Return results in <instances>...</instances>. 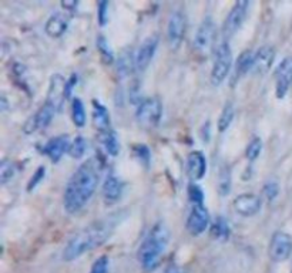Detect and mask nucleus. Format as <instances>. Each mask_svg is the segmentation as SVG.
I'll use <instances>...</instances> for the list:
<instances>
[{
    "instance_id": "nucleus-1",
    "label": "nucleus",
    "mask_w": 292,
    "mask_h": 273,
    "mask_svg": "<svg viewBox=\"0 0 292 273\" xmlns=\"http://www.w3.org/2000/svg\"><path fill=\"white\" fill-rule=\"evenodd\" d=\"M100 174L94 159H87L71 175L64 190V209L76 214L89 202L99 186Z\"/></svg>"
},
{
    "instance_id": "nucleus-2",
    "label": "nucleus",
    "mask_w": 292,
    "mask_h": 273,
    "mask_svg": "<svg viewBox=\"0 0 292 273\" xmlns=\"http://www.w3.org/2000/svg\"><path fill=\"white\" fill-rule=\"evenodd\" d=\"M113 229V225L104 222H95L90 226H86L82 230H79L76 235L67 242L66 248L63 250V259L71 262L80 258L82 255L87 254L91 249L97 248L106 241Z\"/></svg>"
},
{
    "instance_id": "nucleus-3",
    "label": "nucleus",
    "mask_w": 292,
    "mask_h": 273,
    "mask_svg": "<svg viewBox=\"0 0 292 273\" xmlns=\"http://www.w3.org/2000/svg\"><path fill=\"white\" fill-rule=\"evenodd\" d=\"M168 239H170V232L164 223H155L150 229L148 235L141 242L139 252H137V259L146 272H152L159 266L160 259L167 248Z\"/></svg>"
},
{
    "instance_id": "nucleus-4",
    "label": "nucleus",
    "mask_w": 292,
    "mask_h": 273,
    "mask_svg": "<svg viewBox=\"0 0 292 273\" xmlns=\"http://www.w3.org/2000/svg\"><path fill=\"white\" fill-rule=\"evenodd\" d=\"M231 66H232V51L229 49L228 41L224 40L216 50V58L211 70V83L214 86H220L228 76Z\"/></svg>"
},
{
    "instance_id": "nucleus-5",
    "label": "nucleus",
    "mask_w": 292,
    "mask_h": 273,
    "mask_svg": "<svg viewBox=\"0 0 292 273\" xmlns=\"http://www.w3.org/2000/svg\"><path fill=\"white\" fill-rule=\"evenodd\" d=\"M161 114H163L161 101L155 97H148L139 104L135 111V118L144 128H151L159 124Z\"/></svg>"
},
{
    "instance_id": "nucleus-6",
    "label": "nucleus",
    "mask_w": 292,
    "mask_h": 273,
    "mask_svg": "<svg viewBox=\"0 0 292 273\" xmlns=\"http://www.w3.org/2000/svg\"><path fill=\"white\" fill-rule=\"evenodd\" d=\"M56 111H57V108L54 107L53 104L45 101V104L38 108L32 117L27 118L25 125H23V133L26 135H32V134H34L38 130L47 127L51 122V120H53Z\"/></svg>"
},
{
    "instance_id": "nucleus-7",
    "label": "nucleus",
    "mask_w": 292,
    "mask_h": 273,
    "mask_svg": "<svg viewBox=\"0 0 292 273\" xmlns=\"http://www.w3.org/2000/svg\"><path fill=\"white\" fill-rule=\"evenodd\" d=\"M248 6H249L248 2L241 0V2H237L234 6L231 7V10L224 20V25H222V34L225 37H231L238 32V29L241 27L245 20Z\"/></svg>"
},
{
    "instance_id": "nucleus-8",
    "label": "nucleus",
    "mask_w": 292,
    "mask_h": 273,
    "mask_svg": "<svg viewBox=\"0 0 292 273\" xmlns=\"http://www.w3.org/2000/svg\"><path fill=\"white\" fill-rule=\"evenodd\" d=\"M214 37H216V25H214L212 17L207 16L203 20V23L200 25V27H198L197 33H196L194 49L201 54H207L212 47Z\"/></svg>"
},
{
    "instance_id": "nucleus-9",
    "label": "nucleus",
    "mask_w": 292,
    "mask_h": 273,
    "mask_svg": "<svg viewBox=\"0 0 292 273\" xmlns=\"http://www.w3.org/2000/svg\"><path fill=\"white\" fill-rule=\"evenodd\" d=\"M185 29H187V19L183 12H174L168 19L167 26V37L171 49H178L183 43L185 36Z\"/></svg>"
},
{
    "instance_id": "nucleus-10",
    "label": "nucleus",
    "mask_w": 292,
    "mask_h": 273,
    "mask_svg": "<svg viewBox=\"0 0 292 273\" xmlns=\"http://www.w3.org/2000/svg\"><path fill=\"white\" fill-rule=\"evenodd\" d=\"M210 225V214L204 203H194L187 219V229L192 236L201 235Z\"/></svg>"
},
{
    "instance_id": "nucleus-11",
    "label": "nucleus",
    "mask_w": 292,
    "mask_h": 273,
    "mask_svg": "<svg viewBox=\"0 0 292 273\" xmlns=\"http://www.w3.org/2000/svg\"><path fill=\"white\" fill-rule=\"evenodd\" d=\"M292 252V238L285 232H275L269 245V256L274 262L288 259Z\"/></svg>"
},
{
    "instance_id": "nucleus-12",
    "label": "nucleus",
    "mask_w": 292,
    "mask_h": 273,
    "mask_svg": "<svg viewBox=\"0 0 292 273\" xmlns=\"http://www.w3.org/2000/svg\"><path fill=\"white\" fill-rule=\"evenodd\" d=\"M275 90L277 97L282 98L292 86V57L284 58L275 70Z\"/></svg>"
},
{
    "instance_id": "nucleus-13",
    "label": "nucleus",
    "mask_w": 292,
    "mask_h": 273,
    "mask_svg": "<svg viewBox=\"0 0 292 273\" xmlns=\"http://www.w3.org/2000/svg\"><path fill=\"white\" fill-rule=\"evenodd\" d=\"M159 46V37L155 34H152L150 37H147L139 47V50L135 53V70L144 71L148 67V64L151 63L152 57L155 54Z\"/></svg>"
},
{
    "instance_id": "nucleus-14",
    "label": "nucleus",
    "mask_w": 292,
    "mask_h": 273,
    "mask_svg": "<svg viewBox=\"0 0 292 273\" xmlns=\"http://www.w3.org/2000/svg\"><path fill=\"white\" fill-rule=\"evenodd\" d=\"M232 205H234V211L238 215L249 218L260 212L262 203H261V198L255 194H242L235 198Z\"/></svg>"
},
{
    "instance_id": "nucleus-15",
    "label": "nucleus",
    "mask_w": 292,
    "mask_h": 273,
    "mask_svg": "<svg viewBox=\"0 0 292 273\" xmlns=\"http://www.w3.org/2000/svg\"><path fill=\"white\" fill-rule=\"evenodd\" d=\"M71 141L69 135H59V137H53L51 140L46 142L45 145V154L51 159V162H59L64 154L69 153Z\"/></svg>"
},
{
    "instance_id": "nucleus-16",
    "label": "nucleus",
    "mask_w": 292,
    "mask_h": 273,
    "mask_svg": "<svg viewBox=\"0 0 292 273\" xmlns=\"http://www.w3.org/2000/svg\"><path fill=\"white\" fill-rule=\"evenodd\" d=\"M67 12V10H66ZM66 12L53 13L49 20L46 22L45 32L50 37H60L63 36L69 27V14Z\"/></svg>"
},
{
    "instance_id": "nucleus-17",
    "label": "nucleus",
    "mask_w": 292,
    "mask_h": 273,
    "mask_svg": "<svg viewBox=\"0 0 292 273\" xmlns=\"http://www.w3.org/2000/svg\"><path fill=\"white\" fill-rule=\"evenodd\" d=\"M274 57H275V50L271 46H262L261 49L254 53V66L252 71L257 74H265L271 66H272Z\"/></svg>"
},
{
    "instance_id": "nucleus-18",
    "label": "nucleus",
    "mask_w": 292,
    "mask_h": 273,
    "mask_svg": "<svg viewBox=\"0 0 292 273\" xmlns=\"http://www.w3.org/2000/svg\"><path fill=\"white\" fill-rule=\"evenodd\" d=\"M64 97H66V80L62 74H54L50 80V87H49V94L46 101L60 110Z\"/></svg>"
},
{
    "instance_id": "nucleus-19",
    "label": "nucleus",
    "mask_w": 292,
    "mask_h": 273,
    "mask_svg": "<svg viewBox=\"0 0 292 273\" xmlns=\"http://www.w3.org/2000/svg\"><path fill=\"white\" fill-rule=\"evenodd\" d=\"M187 170H188V174L194 181L203 178L207 172V161H205L204 154L200 153V151L191 153L187 158Z\"/></svg>"
},
{
    "instance_id": "nucleus-20",
    "label": "nucleus",
    "mask_w": 292,
    "mask_h": 273,
    "mask_svg": "<svg viewBox=\"0 0 292 273\" xmlns=\"http://www.w3.org/2000/svg\"><path fill=\"white\" fill-rule=\"evenodd\" d=\"M123 182L115 175H108L103 184V198L107 203L117 202L123 194Z\"/></svg>"
},
{
    "instance_id": "nucleus-21",
    "label": "nucleus",
    "mask_w": 292,
    "mask_h": 273,
    "mask_svg": "<svg viewBox=\"0 0 292 273\" xmlns=\"http://www.w3.org/2000/svg\"><path fill=\"white\" fill-rule=\"evenodd\" d=\"M93 121H94L95 127L100 130V133L111 130L110 128V115H108L107 108L97 100L93 101Z\"/></svg>"
},
{
    "instance_id": "nucleus-22",
    "label": "nucleus",
    "mask_w": 292,
    "mask_h": 273,
    "mask_svg": "<svg viewBox=\"0 0 292 273\" xmlns=\"http://www.w3.org/2000/svg\"><path fill=\"white\" fill-rule=\"evenodd\" d=\"M133 69H135V54L131 50L121 51V54L117 58V70L121 76H128Z\"/></svg>"
},
{
    "instance_id": "nucleus-23",
    "label": "nucleus",
    "mask_w": 292,
    "mask_h": 273,
    "mask_svg": "<svg viewBox=\"0 0 292 273\" xmlns=\"http://www.w3.org/2000/svg\"><path fill=\"white\" fill-rule=\"evenodd\" d=\"M100 140H102L103 146L106 148V151H107L110 155H117V154H119V151H120V144H119L117 135H115L113 130L103 131Z\"/></svg>"
},
{
    "instance_id": "nucleus-24",
    "label": "nucleus",
    "mask_w": 292,
    "mask_h": 273,
    "mask_svg": "<svg viewBox=\"0 0 292 273\" xmlns=\"http://www.w3.org/2000/svg\"><path fill=\"white\" fill-rule=\"evenodd\" d=\"M71 118L73 122L76 124V127H84L87 115H86V108L80 98H73L71 101Z\"/></svg>"
},
{
    "instance_id": "nucleus-25",
    "label": "nucleus",
    "mask_w": 292,
    "mask_h": 273,
    "mask_svg": "<svg viewBox=\"0 0 292 273\" xmlns=\"http://www.w3.org/2000/svg\"><path fill=\"white\" fill-rule=\"evenodd\" d=\"M252 66H254V53L251 50L244 51L237 61V76H244L245 73L251 71Z\"/></svg>"
},
{
    "instance_id": "nucleus-26",
    "label": "nucleus",
    "mask_w": 292,
    "mask_h": 273,
    "mask_svg": "<svg viewBox=\"0 0 292 273\" xmlns=\"http://www.w3.org/2000/svg\"><path fill=\"white\" fill-rule=\"evenodd\" d=\"M211 236L216 239V241H225L229 238V226L228 223L225 222L224 218H218L212 228H211Z\"/></svg>"
},
{
    "instance_id": "nucleus-27",
    "label": "nucleus",
    "mask_w": 292,
    "mask_h": 273,
    "mask_svg": "<svg viewBox=\"0 0 292 273\" xmlns=\"http://www.w3.org/2000/svg\"><path fill=\"white\" fill-rule=\"evenodd\" d=\"M17 166L10 159H3L0 164V182L5 185L16 175Z\"/></svg>"
},
{
    "instance_id": "nucleus-28",
    "label": "nucleus",
    "mask_w": 292,
    "mask_h": 273,
    "mask_svg": "<svg viewBox=\"0 0 292 273\" xmlns=\"http://www.w3.org/2000/svg\"><path fill=\"white\" fill-rule=\"evenodd\" d=\"M234 106H232L231 102H227L224 110H222L221 115H220V120H218V130H220L221 133H224V131L231 125V122L234 120Z\"/></svg>"
},
{
    "instance_id": "nucleus-29",
    "label": "nucleus",
    "mask_w": 292,
    "mask_h": 273,
    "mask_svg": "<svg viewBox=\"0 0 292 273\" xmlns=\"http://www.w3.org/2000/svg\"><path fill=\"white\" fill-rule=\"evenodd\" d=\"M231 191V172L227 166H222L220 175H218V192L221 197L228 195Z\"/></svg>"
},
{
    "instance_id": "nucleus-30",
    "label": "nucleus",
    "mask_w": 292,
    "mask_h": 273,
    "mask_svg": "<svg viewBox=\"0 0 292 273\" xmlns=\"http://www.w3.org/2000/svg\"><path fill=\"white\" fill-rule=\"evenodd\" d=\"M86 148H87V142L84 140V137L77 135L76 138L71 141L70 148H69V154H70L71 158H82L84 153H86Z\"/></svg>"
},
{
    "instance_id": "nucleus-31",
    "label": "nucleus",
    "mask_w": 292,
    "mask_h": 273,
    "mask_svg": "<svg viewBox=\"0 0 292 273\" xmlns=\"http://www.w3.org/2000/svg\"><path fill=\"white\" fill-rule=\"evenodd\" d=\"M97 47H99V51H100V54H102V60L104 63L111 64L114 61L113 51L110 49L106 37H103V36H99V37H97Z\"/></svg>"
},
{
    "instance_id": "nucleus-32",
    "label": "nucleus",
    "mask_w": 292,
    "mask_h": 273,
    "mask_svg": "<svg viewBox=\"0 0 292 273\" xmlns=\"http://www.w3.org/2000/svg\"><path fill=\"white\" fill-rule=\"evenodd\" d=\"M261 150H262V142L261 140L257 137L254 140L251 141L247 146V151H245V155H247V158L249 161H254V159L258 158V155H260Z\"/></svg>"
},
{
    "instance_id": "nucleus-33",
    "label": "nucleus",
    "mask_w": 292,
    "mask_h": 273,
    "mask_svg": "<svg viewBox=\"0 0 292 273\" xmlns=\"http://www.w3.org/2000/svg\"><path fill=\"white\" fill-rule=\"evenodd\" d=\"M264 197L267 198L268 201L271 202L274 201L275 198L278 197V194H280V185L278 182H275V181H268L267 184L264 185Z\"/></svg>"
},
{
    "instance_id": "nucleus-34",
    "label": "nucleus",
    "mask_w": 292,
    "mask_h": 273,
    "mask_svg": "<svg viewBox=\"0 0 292 273\" xmlns=\"http://www.w3.org/2000/svg\"><path fill=\"white\" fill-rule=\"evenodd\" d=\"M188 194H190V199L191 202H192V205H194V203L204 202L203 190H201L197 184H191L190 186H188Z\"/></svg>"
},
{
    "instance_id": "nucleus-35",
    "label": "nucleus",
    "mask_w": 292,
    "mask_h": 273,
    "mask_svg": "<svg viewBox=\"0 0 292 273\" xmlns=\"http://www.w3.org/2000/svg\"><path fill=\"white\" fill-rule=\"evenodd\" d=\"M90 273H108V258L106 255L100 256L91 267Z\"/></svg>"
},
{
    "instance_id": "nucleus-36",
    "label": "nucleus",
    "mask_w": 292,
    "mask_h": 273,
    "mask_svg": "<svg viewBox=\"0 0 292 273\" xmlns=\"http://www.w3.org/2000/svg\"><path fill=\"white\" fill-rule=\"evenodd\" d=\"M43 177H45V166H38V170L36 171V174L33 175L32 179L29 181V185H27V191H32L36 185L43 179Z\"/></svg>"
},
{
    "instance_id": "nucleus-37",
    "label": "nucleus",
    "mask_w": 292,
    "mask_h": 273,
    "mask_svg": "<svg viewBox=\"0 0 292 273\" xmlns=\"http://www.w3.org/2000/svg\"><path fill=\"white\" fill-rule=\"evenodd\" d=\"M107 2L99 3V22H100V26H104L106 22H107Z\"/></svg>"
},
{
    "instance_id": "nucleus-38",
    "label": "nucleus",
    "mask_w": 292,
    "mask_h": 273,
    "mask_svg": "<svg viewBox=\"0 0 292 273\" xmlns=\"http://www.w3.org/2000/svg\"><path fill=\"white\" fill-rule=\"evenodd\" d=\"M135 153L139 155V158H141V161H144L146 164L150 162V150H148L146 145L135 146Z\"/></svg>"
},
{
    "instance_id": "nucleus-39",
    "label": "nucleus",
    "mask_w": 292,
    "mask_h": 273,
    "mask_svg": "<svg viewBox=\"0 0 292 273\" xmlns=\"http://www.w3.org/2000/svg\"><path fill=\"white\" fill-rule=\"evenodd\" d=\"M164 273H185V270L178 265H171V266L167 267V270Z\"/></svg>"
},
{
    "instance_id": "nucleus-40",
    "label": "nucleus",
    "mask_w": 292,
    "mask_h": 273,
    "mask_svg": "<svg viewBox=\"0 0 292 273\" xmlns=\"http://www.w3.org/2000/svg\"><path fill=\"white\" fill-rule=\"evenodd\" d=\"M6 97H5V95H2V110H3V111H5V110H6Z\"/></svg>"
}]
</instances>
